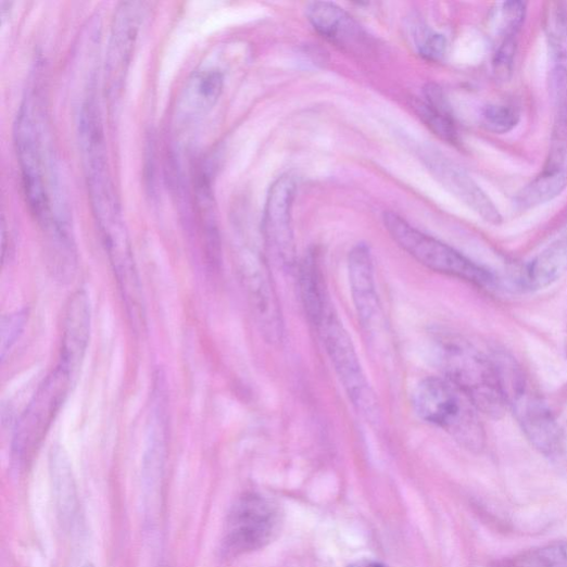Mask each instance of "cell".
Listing matches in <instances>:
<instances>
[{"mask_svg": "<svg viewBox=\"0 0 567 567\" xmlns=\"http://www.w3.org/2000/svg\"><path fill=\"white\" fill-rule=\"evenodd\" d=\"M413 407L425 423L434 426L464 448L480 452L486 433L479 411L469 396L443 377H427L413 391Z\"/></svg>", "mask_w": 567, "mask_h": 567, "instance_id": "3957f363", "label": "cell"}, {"mask_svg": "<svg viewBox=\"0 0 567 567\" xmlns=\"http://www.w3.org/2000/svg\"><path fill=\"white\" fill-rule=\"evenodd\" d=\"M322 339L333 370L354 408L370 423L379 418V406L361 364L353 339L332 304L313 325Z\"/></svg>", "mask_w": 567, "mask_h": 567, "instance_id": "8992f818", "label": "cell"}, {"mask_svg": "<svg viewBox=\"0 0 567 567\" xmlns=\"http://www.w3.org/2000/svg\"><path fill=\"white\" fill-rule=\"evenodd\" d=\"M484 126L494 134L512 131L519 123V112L506 104L488 105L482 113Z\"/></svg>", "mask_w": 567, "mask_h": 567, "instance_id": "603a6c76", "label": "cell"}, {"mask_svg": "<svg viewBox=\"0 0 567 567\" xmlns=\"http://www.w3.org/2000/svg\"><path fill=\"white\" fill-rule=\"evenodd\" d=\"M430 173L438 181L486 220L499 224L500 212L482 189L457 164L432 150L423 155Z\"/></svg>", "mask_w": 567, "mask_h": 567, "instance_id": "7c38bea8", "label": "cell"}, {"mask_svg": "<svg viewBox=\"0 0 567 567\" xmlns=\"http://www.w3.org/2000/svg\"><path fill=\"white\" fill-rule=\"evenodd\" d=\"M350 567H386V566L380 563L374 562V560L363 559V560H358V562L352 564Z\"/></svg>", "mask_w": 567, "mask_h": 567, "instance_id": "4316f807", "label": "cell"}, {"mask_svg": "<svg viewBox=\"0 0 567 567\" xmlns=\"http://www.w3.org/2000/svg\"><path fill=\"white\" fill-rule=\"evenodd\" d=\"M281 514L270 499L254 492L240 496L226 519L222 553L237 557L263 549L279 533Z\"/></svg>", "mask_w": 567, "mask_h": 567, "instance_id": "52a82bcc", "label": "cell"}, {"mask_svg": "<svg viewBox=\"0 0 567 567\" xmlns=\"http://www.w3.org/2000/svg\"><path fill=\"white\" fill-rule=\"evenodd\" d=\"M223 89V75L217 71L198 73L189 83L185 105L187 111H203L217 101Z\"/></svg>", "mask_w": 567, "mask_h": 567, "instance_id": "ffe728a7", "label": "cell"}, {"mask_svg": "<svg viewBox=\"0 0 567 567\" xmlns=\"http://www.w3.org/2000/svg\"><path fill=\"white\" fill-rule=\"evenodd\" d=\"M75 380L59 365L42 382L17 425L14 450L20 459H28L39 446Z\"/></svg>", "mask_w": 567, "mask_h": 567, "instance_id": "9c48e42d", "label": "cell"}, {"mask_svg": "<svg viewBox=\"0 0 567 567\" xmlns=\"http://www.w3.org/2000/svg\"><path fill=\"white\" fill-rule=\"evenodd\" d=\"M495 567H567V542L527 552Z\"/></svg>", "mask_w": 567, "mask_h": 567, "instance_id": "7402d4cb", "label": "cell"}, {"mask_svg": "<svg viewBox=\"0 0 567 567\" xmlns=\"http://www.w3.org/2000/svg\"><path fill=\"white\" fill-rule=\"evenodd\" d=\"M494 360L506 406L513 410L531 443L544 455H555L562 448V431L552 412L514 358L497 354Z\"/></svg>", "mask_w": 567, "mask_h": 567, "instance_id": "277c9868", "label": "cell"}, {"mask_svg": "<svg viewBox=\"0 0 567 567\" xmlns=\"http://www.w3.org/2000/svg\"><path fill=\"white\" fill-rule=\"evenodd\" d=\"M527 4L522 2L504 3L500 11V27L503 39H515L524 25Z\"/></svg>", "mask_w": 567, "mask_h": 567, "instance_id": "cb8c5ba5", "label": "cell"}, {"mask_svg": "<svg viewBox=\"0 0 567 567\" xmlns=\"http://www.w3.org/2000/svg\"><path fill=\"white\" fill-rule=\"evenodd\" d=\"M545 30L552 52L562 70L567 68V4H551L546 11Z\"/></svg>", "mask_w": 567, "mask_h": 567, "instance_id": "44dd1931", "label": "cell"}, {"mask_svg": "<svg viewBox=\"0 0 567 567\" xmlns=\"http://www.w3.org/2000/svg\"><path fill=\"white\" fill-rule=\"evenodd\" d=\"M432 342L434 360L443 378L464 391L479 412L501 417L507 406L494 357L456 332L439 330Z\"/></svg>", "mask_w": 567, "mask_h": 567, "instance_id": "7a4b0ae2", "label": "cell"}, {"mask_svg": "<svg viewBox=\"0 0 567 567\" xmlns=\"http://www.w3.org/2000/svg\"><path fill=\"white\" fill-rule=\"evenodd\" d=\"M84 567H96V566L92 565V564H90V563H88V564H86Z\"/></svg>", "mask_w": 567, "mask_h": 567, "instance_id": "83f0119b", "label": "cell"}, {"mask_svg": "<svg viewBox=\"0 0 567 567\" xmlns=\"http://www.w3.org/2000/svg\"><path fill=\"white\" fill-rule=\"evenodd\" d=\"M306 15L314 29L337 46L353 47L362 39L363 34L356 22L332 3H313L307 8Z\"/></svg>", "mask_w": 567, "mask_h": 567, "instance_id": "9a60e30c", "label": "cell"}, {"mask_svg": "<svg viewBox=\"0 0 567 567\" xmlns=\"http://www.w3.org/2000/svg\"><path fill=\"white\" fill-rule=\"evenodd\" d=\"M297 184L290 176L280 177L270 187L266 202L263 231L266 244L281 267L295 265L297 250L292 224V207Z\"/></svg>", "mask_w": 567, "mask_h": 567, "instance_id": "30bf717a", "label": "cell"}, {"mask_svg": "<svg viewBox=\"0 0 567 567\" xmlns=\"http://www.w3.org/2000/svg\"><path fill=\"white\" fill-rule=\"evenodd\" d=\"M91 307L88 295L77 292L67 308L61 366L77 378L89 345Z\"/></svg>", "mask_w": 567, "mask_h": 567, "instance_id": "5bb4252c", "label": "cell"}, {"mask_svg": "<svg viewBox=\"0 0 567 567\" xmlns=\"http://www.w3.org/2000/svg\"><path fill=\"white\" fill-rule=\"evenodd\" d=\"M383 224L392 241L428 269L486 290L495 286V277L491 272L457 250L420 232L399 214L385 213Z\"/></svg>", "mask_w": 567, "mask_h": 567, "instance_id": "5b68a950", "label": "cell"}, {"mask_svg": "<svg viewBox=\"0 0 567 567\" xmlns=\"http://www.w3.org/2000/svg\"><path fill=\"white\" fill-rule=\"evenodd\" d=\"M139 3L123 4L113 26L108 56L109 90L116 92L122 87L124 74L130 63L138 33L142 23Z\"/></svg>", "mask_w": 567, "mask_h": 567, "instance_id": "4fadbf2b", "label": "cell"}, {"mask_svg": "<svg viewBox=\"0 0 567 567\" xmlns=\"http://www.w3.org/2000/svg\"><path fill=\"white\" fill-rule=\"evenodd\" d=\"M445 48V38L442 35L432 34L421 45L420 53L428 61H439L442 59Z\"/></svg>", "mask_w": 567, "mask_h": 567, "instance_id": "484cf974", "label": "cell"}, {"mask_svg": "<svg viewBox=\"0 0 567 567\" xmlns=\"http://www.w3.org/2000/svg\"><path fill=\"white\" fill-rule=\"evenodd\" d=\"M300 291L306 316L314 325L331 305L323 269L314 253H310L301 264Z\"/></svg>", "mask_w": 567, "mask_h": 567, "instance_id": "ac0fdd59", "label": "cell"}, {"mask_svg": "<svg viewBox=\"0 0 567 567\" xmlns=\"http://www.w3.org/2000/svg\"><path fill=\"white\" fill-rule=\"evenodd\" d=\"M424 101L414 104L418 117L440 139L449 143H457V125L442 89L434 84H429L424 89Z\"/></svg>", "mask_w": 567, "mask_h": 567, "instance_id": "e0dca14e", "label": "cell"}, {"mask_svg": "<svg viewBox=\"0 0 567 567\" xmlns=\"http://www.w3.org/2000/svg\"><path fill=\"white\" fill-rule=\"evenodd\" d=\"M80 143L93 212L111 262L133 255L129 239L109 173L99 109L87 106L80 115Z\"/></svg>", "mask_w": 567, "mask_h": 567, "instance_id": "6da1fadb", "label": "cell"}, {"mask_svg": "<svg viewBox=\"0 0 567 567\" xmlns=\"http://www.w3.org/2000/svg\"><path fill=\"white\" fill-rule=\"evenodd\" d=\"M567 272V236L556 240L522 272L521 286L530 291L546 289Z\"/></svg>", "mask_w": 567, "mask_h": 567, "instance_id": "2e32d148", "label": "cell"}, {"mask_svg": "<svg viewBox=\"0 0 567 567\" xmlns=\"http://www.w3.org/2000/svg\"><path fill=\"white\" fill-rule=\"evenodd\" d=\"M567 187V168L550 165L543 174L528 185L517 197L525 209L552 201Z\"/></svg>", "mask_w": 567, "mask_h": 567, "instance_id": "d6986e66", "label": "cell"}, {"mask_svg": "<svg viewBox=\"0 0 567 567\" xmlns=\"http://www.w3.org/2000/svg\"><path fill=\"white\" fill-rule=\"evenodd\" d=\"M26 323V314L17 313L3 319L2 326V357L16 343V339L23 331Z\"/></svg>", "mask_w": 567, "mask_h": 567, "instance_id": "d4e9b609", "label": "cell"}, {"mask_svg": "<svg viewBox=\"0 0 567 567\" xmlns=\"http://www.w3.org/2000/svg\"><path fill=\"white\" fill-rule=\"evenodd\" d=\"M349 277L362 327L370 337H380L386 323L377 292L374 259L367 244L360 243L350 252Z\"/></svg>", "mask_w": 567, "mask_h": 567, "instance_id": "8fae6325", "label": "cell"}, {"mask_svg": "<svg viewBox=\"0 0 567 567\" xmlns=\"http://www.w3.org/2000/svg\"><path fill=\"white\" fill-rule=\"evenodd\" d=\"M34 106L29 101L22 105L15 125V143L28 206L43 226H49L51 209L46 184L42 138Z\"/></svg>", "mask_w": 567, "mask_h": 567, "instance_id": "ba28073f", "label": "cell"}]
</instances>
